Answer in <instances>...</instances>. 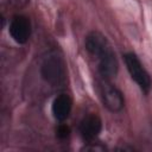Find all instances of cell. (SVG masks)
Instances as JSON below:
<instances>
[{
    "mask_svg": "<svg viewBox=\"0 0 152 152\" xmlns=\"http://www.w3.org/2000/svg\"><path fill=\"white\" fill-rule=\"evenodd\" d=\"M86 49L87 51L97 58L99 71L102 77L112 78L118 74L119 64L115 53L103 34L93 31L86 37Z\"/></svg>",
    "mask_w": 152,
    "mask_h": 152,
    "instance_id": "6da1fadb",
    "label": "cell"
},
{
    "mask_svg": "<svg viewBox=\"0 0 152 152\" xmlns=\"http://www.w3.org/2000/svg\"><path fill=\"white\" fill-rule=\"evenodd\" d=\"M124 59H125L126 68H127L131 77H132V80L139 86V88L144 93L147 94L151 89L152 82H151L148 72L145 70V68L142 66L139 58L133 52H128L124 56Z\"/></svg>",
    "mask_w": 152,
    "mask_h": 152,
    "instance_id": "7a4b0ae2",
    "label": "cell"
},
{
    "mask_svg": "<svg viewBox=\"0 0 152 152\" xmlns=\"http://www.w3.org/2000/svg\"><path fill=\"white\" fill-rule=\"evenodd\" d=\"M99 90H100V96L103 102V106L110 110V112H119L122 109L125 104V99L122 93L113 86L108 78L102 77V80L99 82Z\"/></svg>",
    "mask_w": 152,
    "mask_h": 152,
    "instance_id": "3957f363",
    "label": "cell"
},
{
    "mask_svg": "<svg viewBox=\"0 0 152 152\" xmlns=\"http://www.w3.org/2000/svg\"><path fill=\"white\" fill-rule=\"evenodd\" d=\"M42 76L51 84H58L64 80L65 69L62 59L57 55L48 56L42 64Z\"/></svg>",
    "mask_w": 152,
    "mask_h": 152,
    "instance_id": "277c9868",
    "label": "cell"
},
{
    "mask_svg": "<svg viewBox=\"0 0 152 152\" xmlns=\"http://www.w3.org/2000/svg\"><path fill=\"white\" fill-rule=\"evenodd\" d=\"M10 34L18 44H25L31 36V23L25 15H15L10 24Z\"/></svg>",
    "mask_w": 152,
    "mask_h": 152,
    "instance_id": "5b68a950",
    "label": "cell"
},
{
    "mask_svg": "<svg viewBox=\"0 0 152 152\" xmlns=\"http://www.w3.org/2000/svg\"><path fill=\"white\" fill-rule=\"evenodd\" d=\"M102 129V121L96 114L87 115L80 124V133L86 142L93 141Z\"/></svg>",
    "mask_w": 152,
    "mask_h": 152,
    "instance_id": "8992f818",
    "label": "cell"
},
{
    "mask_svg": "<svg viewBox=\"0 0 152 152\" xmlns=\"http://www.w3.org/2000/svg\"><path fill=\"white\" fill-rule=\"evenodd\" d=\"M72 107L71 97L66 94L58 95L52 102V115L57 121H64L69 118Z\"/></svg>",
    "mask_w": 152,
    "mask_h": 152,
    "instance_id": "52a82bcc",
    "label": "cell"
},
{
    "mask_svg": "<svg viewBox=\"0 0 152 152\" xmlns=\"http://www.w3.org/2000/svg\"><path fill=\"white\" fill-rule=\"evenodd\" d=\"M56 134L59 139H66L70 135V128L66 125H59L56 129Z\"/></svg>",
    "mask_w": 152,
    "mask_h": 152,
    "instance_id": "ba28073f",
    "label": "cell"
}]
</instances>
